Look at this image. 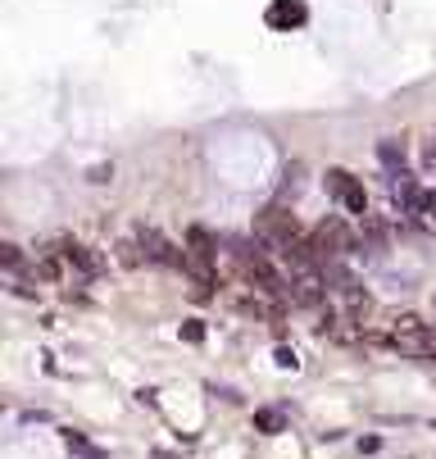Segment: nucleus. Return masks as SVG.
<instances>
[{
    "label": "nucleus",
    "instance_id": "obj_12",
    "mask_svg": "<svg viewBox=\"0 0 436 459\" xmlns=\"http://www.w3.org/2000/svg\"><path fill=\"white\" fill-rule=\"evenodd\" d=\"M178 332H182V341H191V345H201V341H205V323H201V318H186Z\"/></svg>",
    "mask_w": 436,
    "mask_h": 459
},
{
    "label": "nucleus",
    "instance_id": "obj_10",
    "mask_svg": "<svg viewBox=\"0 0 436 459\" xmlns=\"http://www.w3.org/2000/svg\"><path fill=\"white\" fill-rule=\"evenodd\" d=\"M118 264H123V268H141V264H146L141 246H136V241H118Z\"/></svg>",
    "mask_w": 436,
    "mask_h": 459
},
{
    "label": "nucleus",
    "instance_id": "obj_5",
    "mask_svg": "<svg viewBox=\"0 0 436 459\" xmlns=\"http://www.w3.org/2000/svg\"><path fill=\"white\" fill-rule=\"evenodd\" d=\"M55 255L64 259V268H78V273H86V278H96V273L105 268L101 259H96L91 251H86L82 241H73V237H59V241H55Z\"/></svg>",
    "mask_w": 436,
    "mask_h": 459
},
{
    "label": "nucleus",
    "instance_id": "obj_3",
    "mask_svg": "<svg viewBox=\"0 0 436 459\" xmlns=\"http://www.w3.org/2000/svg\"><path fill=\"white\" fill-rule=\"evenodd\" d=\"M132 241L141 246V255L151 259V264H168V268H182L186 264V251H178V246H173L159 228H151V223H136Z\"/></svg>",
    "mask_w": 436,
    "mask_h": 459
},
{
    "label": "nucleus",
    "instance_id": "obj_8",
    "mask_svg": "<svg viewBox=\"0 0 436 459\" xmlns=\"http://www.w3.org/2000/svg\"><path fill=\"white\" fill-rule=\"evenodd\" d=\"M255 432L278 437V432H286V414H282V409H255Z\"/></svg>",
    "mask_w": 436,
    "mask_h": 459
},
{
    "label": "nucleus",
    "instance_id": "obj_14",
    "mask_svg": "<svg viewBox=\"0 0 436 459\" xmlns=\"http://www.w3.org/2000/svg\"><path fill=\"white\" fill-rule=\"evenodd\" d=\"M273 359H278V368H295V364H300L295 350H286V345H278V355H273Z\"/></svg>",
    "mask_w": 436,
    "mask_h": 459
},
{
    "label": "nucleus",
    "instance_id": "obj_16",
    "mask_svg": "<svg viewBox=\"0 0 436 459\" xmlns=\"http://www.w3.org/2000/svg\"><path fill=\"white\" fill-rule=\"evenodd\" d=\"M159 459H178V455H168V450H159Z\"/></svg>",
    "mask_w": 436,
    "mask_h": 459
},
{
    "label": "nucleus",
    "instance_id": "obj_4",
    "mask_svg": "<svg viewBox=\"0 0 436 459\" xmlns=\"http://www.w3.org/2000/svg\"><path fill=\"white\" fill-rule=\"evenodd\" d=\"M323 187H328L336 201H341L345 214H359V218H368V191H364V182L350 178L345 168H328V178H323Z\"/></svg>",
    "mask_w": 436,
    "mask_h": 459
},
{
    "label": "nucleus",
    "instance_id": "obj_15",
    "mask_svg": "<svg viewBox=\"0 0 436 459\" xmlns=\"http://www.w3.org/2000/svg\"><path fill=\"white\" fill-rule=\"evenodd\" d=\"M109 178H114V168H109V164H96L91 168V182H109Z\"/></svg>",
    "mask_w": 436,
    "mask_h": 459
},
{
    "label": "nucleus",
    "instance_id": "obj_1",
    "mask_svg": "<svg viewBox=\"0 0 436 459\" xmlns=\"http://www.w3.org/2000/svg\"><path fill=\"white\" fill-rule=\"evenodd\" d=\"M259 246L264 241H232V259H236V268H241V278L250 282V291L268 296V301H282V296H291V282L268 264V255L259 251Z\"/></svg>",
    "mask_w": 436,
    "mask_h": 459
},
{
    "label": "nucleus",
    "instance_id": "obj_6",
    "mask_svg": "<svg viewBox=\"0 0 436 459\" xmlns=\"http://www.w3.org/2000/svg\"><path fill=\"white\" fill-rule=\"evenodd\" d=\"M305 23V5L300 0H273L268 5V28L273 32H291V28H300Z\"/></svg>",
    "mask_w": 436,
    "mask_h": 459
},
{
    "label": "nucleus",
    "instance_id": "obj_13",
    "mask_svg": "<svg viewBox=\"0 0 436 459\" xmlns=\"http://www.w3.org/2000/svg\"><path fill=\"white\" fill-rule=\"evenodd\" d=\"M295 191H300V164L286 168V182H282V196H295Z\"/></svg>",
    "mask_w": 436,
    "mask_h": 459
},
{
    "label": "nucleus",
    "instance_id": "obj_2",
    "mask_svg": "<svg viewBox=\"0 0 436 459\" xmlns=\"http://www.w3.org/2000/svg\"><path fill=\"white\" fill-rule=\"evenodd\" d=\"M255 241H264L268 251H278V255H291L295 246L305 241V232H300V223H295V214H286L282 205H268L264 214H259Z\"/></svg>",
    "mask_w": 436,
    "mask_h": 459
},
{
    "label": "nucleus",
    "instance_id": "obj_7",
    "mask_svg": "<svg viewBox=\"0 0 436 459\" xmlns=\"http://www.w3.org/2000/svg\"><path fill=\"white\" fill-rule=\"evenodd\" d=\"M377 159H382V168L391 173V178H405V173H409L405 141H395V136H382V141H377Z\"/></svg>",
    "mask_w": 436,
    "mask_h": 459
},
{
    "label": "nucleus",
    "instance_id": "obj_9",
    "mask_svg": "<svg viewBox=\"0 0 436 459\" xmlns=\"http://www.w3.org/2000/svg\"><path fill=\"white\" fill-rule=\"evenodd\" d=\"M64 445H69V450H73V455H78V459H105V455H101V450H96V445H91V441H86V437H82V432H73V428L64 432Z\"/></svg>",
    "mask_w": 436,
    "mask_h": 459
},
{
    "label": "nucleus",
    "instance_id": "obj_11",
    "mask_svg": "<svg viewBox=\"0 0 436 459\" xmlns=\"http://www.w3.org/2000/svg\"><path fill=\"white\" fill-rule=\"evenodd\" d=\"M0 264H5V273H14V278L23 273V251H19L14 241H5V246H0Z\"/></svg>",
    "mask_w": 436,
    "mask_h": 459
}]
</instances>
